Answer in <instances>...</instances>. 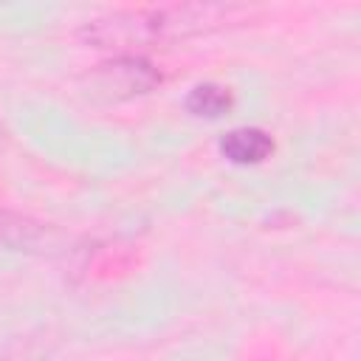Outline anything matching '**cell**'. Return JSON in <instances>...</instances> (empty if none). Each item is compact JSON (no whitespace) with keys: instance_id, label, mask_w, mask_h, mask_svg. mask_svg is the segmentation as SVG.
I'll use <instances>...</instances> for the list:
<instances>
[{"instance_id":"cell-1","label":"cell","mask_w":361,"mask_h":361,"mask_svg":"<svg viewBox=\"0 0 361 361\" xmlns=\"http://www.w3.org/2000/svg\"><path fill=\"white\" fill-rule=\"evenodd\" d=\"M223 8L214 6H158V8H124L96 17L82 25L79 37L96 48H141L172 37H186L217 23Z\"/></svg>"},{"instance_id":"cell-2","label":"cell","mask_w":361,"mask_h":361,"mask_svg":"<svg viewBox=\"0 0 361 361\" xmlns=\"http://www.w3.org/2000/svg\"><path fill=\"white\" fill-rule=\"evenodd\" d=\"M158 82H161L158 71L149 62L135 59V56H121L110 65H102V71H99V87L116 99L133 96V93H147Z\"/></svg>"},{"instance_id":"cell-3","label":"cell","mask_w":361,"mask_h":361,"mask_svg":"<svg viewBox=\"0 0 361 361\" xmlns=\"http://www.w3.org/2000/svg\"><path fill=\"white\" fill-rule=\"evenodd\" d=\"M220 152L231 164H259L274 152V141L259 127H237L220 138Z\"/></svg>"},{"instance_id":"cell-4","label":"cell","mask_w":361,"mask_h":361,"mask_svg":"<svg viewBox=\"0 0 361 361\" xmlns=\"http://www.w3.org/2000/svg\"><path fill=\"white\" fill-rule=\"evenodd\" d=\"M231 104H234L231 90L223 85H214V82L195 85L192 93L186 96V110L200 118H220L223 113L231 110Z\"/></svg>"}]
</instances>
